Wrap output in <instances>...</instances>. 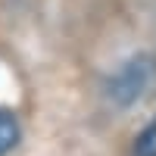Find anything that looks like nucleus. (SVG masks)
I'll return each instance as SVG.
<instances>
[{
	"label": "nucleus",
	"mask_w": 156,
	"mask_h": 156,
	"mask_svg": "<svg viewBox=\"0 0 156 156\" xmlns=\"http://www.w3.org/2000/svg\"><path fill=\"white\" fill-rule=\"evenodd\" d=\"M134 153L137 156H156V125H147V131L134 144Z\"/></svg>",
	"instance_id": "7ed1b4c3"
},
{
	"label": "nucleus",
	"mask_w": 156,
	"mask_h": 156,
	"mask_svg": "<svg viewBox=\"0 0 156 156\" xmlns=\"http://www.w3.org/2000/svg\"><path fill=\"white\" fill-rule=\"evenodd\" d=\"M150 81H153V59L150 56H137V59L128 62V66H122V72L112 78L109 94L119 103H134L150 87Z\"/></svg>",
	"instance_id": "f257e3e1"
},
{
	"label": "nucleus",
	"mask_w": 156,
	"mask_h": 156,
	"mask_svg": "<svg viewBox=\"0 0 156 156\" xmlns=\"http://www.w3.org/2000/svg\"><path fill=\"white\" fill-rule=\"evenodd\" d=\"M19 140V125L9 112H0V156H6Z\"/></svg>",
	"instance_id": "f03ea898"
}]
</instances>
